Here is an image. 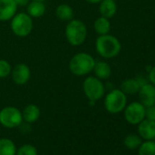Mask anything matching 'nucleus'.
Segmentation results:
<instances>
[{
    "label": "nucleus",
    "instance_id": "f257e3e1",
    "mask_svg": "<svg viewBox=\"0 0 155 155\" xmlns=\"http://www.w3.org/2000/svg\"><path fill=\"white\" fill-rule=\"evenodd\" d=\"M97 53L103 58H113L117 57L121 50L120 40L113 35L106 34L99 36L95 41Z\"/></svg>",
    "mask_w": 155,
    "mask_h": 155
},
{
    "label": "nucleus",
    "instance_id": "f03ea898",
    "mask_svg": "<svg viewBox=\"0 0 155 155\" xmlns=\"http://www.w3.org/2000/svg\"><path fill=\"white\" fill-rule=\"evenodd\" d=\"M96 60L91 54L87 52H79L70 58L68 68L74 76L83 77L92 72Z\"/></svg>",
    "mask_w": 155,
    "mask_h": 155
},
{
    "label": "nucleus",
    "instance_id": "7ed1b4c3",
    "mask_svg": "<svg viewBox=\"0 0 155 155\" xmlns=\"http://www.w3.org/2000/svg\"><path fill=\"white\" fill-rule=\"evenodd\" d=\"M87 36L88 29L83 21L73 18L68 22L65 28V37L71 46H81L85 42Z\"/></svg>",
    "mask_w": 155,
    "mask_h": 155
},
{
    "label": "nucleus",
    "instance_id": "20e7f679",
    "mask_svg": "<svg viewBox=\"0 0 155 155\" xmlns=\"http://www.w3.org/2000/svg\"><path fill=\"white\" fill-rule=\"evenodd\" d=\"M10 28L18 38L28 37L33 29V18L26 12L17 13L11 18Z\"/></svg>",
    "mask_w": 155,
    "mask_h": 155
},
{
    "label": "nucleus",
    "instance_id": "39448f33",
    "mask_svg": "<svg viewBox=\"0 0 155 155\" xmlns=\"http://www.w3.org/2000/svg\"><path fill=\"white\" fill-rule=\"evenodd\" d=\"M83 92L89 101L96 102L105 94V86L100 79L95 76H88L82 83Z\"/></svg>",
    "mask_w": 155,
    "mask_h": 155
},
{
    "label": "nucleus",
    "instance_id": "423d86ee",
    "mask_svg": "<svg viewBox=\"0 0 155 155\" xmlns=\"http://www.w3.org/2000/svg\"><path fill=\"white\" fill-rule=\"evenodd\" d=\"M127 105V95L120 89L110 91L104 99V107L109 113L117 114L125 109Z\"/></svg>",
    "mask_w": 155,
    "mask_h": 155
},
{
    "label": "nucleus",
    "instance_id": "0eeeda50",
    "mask_svg": "<svg viewBox=\"0 0 155 155\" xmlns=\"http://www.w3.org/2000/svg\"><path fill=\"white\" fill-rule=\"evenodd\" d=\"M23 122L22 111L14 107L7 106L0 110V124L8 129L19 127Z\"/></svg>",
    "mask_w": 155,
    "mask_h": 155
},
{
    "label": "nucleus",
    "instance_id": "6e6552de",
    "mask_svg": "<svg viewBox=\"0 0 155 155\" xmlns=\"http://www.w3.org/2000/svg\"><path fill=\"white\" fill-rule=\"evenodd\" d=\"M146 108L140 101H133L126 105L124 111V118L126 121L131 125H138L145 119Z\"/></svg>",
    "mask_w": 155,
    "mask_h": 155
},
{
    "label": "nucleus",
    "instance_id": "1a4fd4ad",
    "mask_svg": "<svg viewBox=\"0 0 155 155\" xmlns=\"http://www.w3.org/2000/svg\"><path fill=\"white\" fill-rule=\"evenodd\" d=\"M10 76L15 84L22 86L29 81L31 78V70L27 64L18 63L14 68H12Z\"/></svg>",
    "mask_w": 155,
    "mask_h": 155
},
{
    "label": "nucleus",
    "instance_id": "9d476101",
    "mask_svg": "<svg viewBox=\"0 0 155 155\" xmlns=\"http://www.w3.org/2000/svg\"><path fill=\"white\" fill-rule=\"evenodd\" d=\"M140 102L145 107L155 105V86L151 83H145L140 85L138 91Z\"/></svg>",
    "mask_w": 155,
    "mask_h": 155
},
{
    "label": "nucleus",
    "instance_id": "9b49d317",
    "mask_svg": "<svg viewBox=\"0 0 155 155\" xmlns=\"http://www.w3.org/2000/svg\"><path fill=\"white\" fill-rule=\"evenodd\" d=\"M18 5L15 0H0V21H8L17 14Z\"/></svg>",
    "mask_w": 155,
    "mask_h": 155
},
{
    "label": "nucleus",
    "instance_id": "f8f14e48",
    "mask_svg": "<svg viewBox=\"0 0 155 155\" xmlns=\"http://www.w3.org/2000/svg\"><path fill=\"white\" fill-rule=\"evenodd\" d=\"M138 133L145 140H155V121L144 119L138 124Z\"/></svg>",
    "mask_w": 155,
    "mask_h": 155
},
{
    "label": "nucleus",
    "instance_id": "ddd939ff",
    "mask_svg": "<svg viewBox=\"0 0 155 155\" xmlns=\"http://www.w3.org/2000/svg\"><path fill=\"white\" fill-rule=\"evenodd\" d=\"M99 4V12L101 17L110 19L116 15L118 7L115 0H101Z\"/></svg>",
    "mask_w": 155,
    "mask_h": 155
},
{
    "label": "nucleus",
    "instance_id": "4468645a",
    "mask_svg": "<svg viewBox=\"0 0 155 155\" xmlns=\"http://www.w3.org/2000/svg\"><path fill=\"white\" fill-rule=\"evenodd\" d=\"M22 117H23V120L26 123L31 124V123L36 122L40 117L39 107L33 103L27 105L22 111Z\"/></svg>",
    "mask_w": 155,
    "mask_h": 155
},
{
    "label": "nucleus",
    "instance_id": "2eb2a0df",
    "mask_svg": "<svg viewBox=\"0 0 155 155\" xmlns=\"http://www.w3.org/2000/svg\"><path fill=\"white\" fill-rule=\"evenodd\" d=\"M92 71L94 72V76L101 81L108 80L111 76V68L110 64L103 60L96 61Z\"/></svg>",
    "mask_w": 155,
    "mask_h": 155
},
{
    "label": "nucleus",
    "instance_id": "dca6fc26",
    "mask_svg": "<svg viewBox=\"0 0 155 155\" xmlns=\"http://www.w3.org/2000/svg\"><path fill=\"white\" fill-rule=\"evenodd\" d=\"M27 13L32 18H38L44 16L46 13V6L42 1H31L27 6Z\"/></svg>",
    "mask_w": 155,
    "mask_h": 155
},
{
    "label": "nucleus",
    "instance_id": "f3484780",
    "mask_svg": "<svg viewBox=\"0 0 155 155\" xmlns=\"http://www.w3.org/2000/svg\"><path fill=\"white\" fill-rule=\"evenodd\" d=\"M56 17L61 21H69L74 18V10L68 4H60L56 8Z\"/></svg>",
    "mask_w": 155,
    "mask_h": 155
},
{
    "label": "nucleus",
    "instance_id": "a211bd4d",
    "mask_svg": "<svg viewBox=\"0 0 155 155\" xmlns=\"http://www.w3.org/2000/svg\"><path fill=\"white\" fill-rule=\"evenodd\" d=\"M140 88V84L136 79H127L124 80L120 84V91L126 95H133L138 93Z\"/></svg>",
    "mask_w": 155,
    "mask_h": 155
},
{
    "label": "nucleus",
    "instance_id": "6ab92c4d",
    "mask_svg": "<svg viewBox=\"0 0 155 155\" xmlns=\"http://www.w3.org/2000/svg\"><path fill=\"white\" fill-rule=\"evenodd\" d=\"M93 28L95 30V32L99 35H106L109 34L110 30V19L104 17H99L93 24Z\"/></svg>",
    "mask_w": 155,
    "mask_h": 155
},
{
    "label": "nucleus",
    "instance_id": "aec40b11",
    "mask_svg": "<svg viewBox=\"0 0 155 155\" xmlns=\"http://www.w3.org/2000/svg\"><path fill=\"white\" fill-rule=\"evenodd\" d=\"M17 147L14 141L8 138L0 139V155H16Z\"/></svg>",
    "mask_w": 155,
    "mask_h": 155
},
{
    "label": "nucleus",
    "instance_id": "412c9836",
    "mask_svg": "<svg viewBox=\"0 0 155 155\" xmlns=\"http://www.w3.org/2000/svg\"><path fill=\"white\" fill-rule=\"evenodd\" d=\"M123 143H124V146L127 149H129V150H136L142 143V139L139 135L131 133V134H129V135H127L125 137V139L123 140Z\"/></svg>",
    "mask_w": 155,
    "mask_h": 155
},
{
    "label": "nucleus",
    "instance_id": "4be33fe9",
    "mask_svg": "<svg viewBox=\"0 0 155 155\" xmlns=\"http://www.w3.org/2000/svg\"><path fill=\"white\" fill-rule=\"evenodd\" d=\"M138 149L139 155H155V140H145Z\"/></svg>",
    "mask_w": 155,
    "mask_h": 155
},
{
    "label": "nucleus",
    "instance_id": "5701e85b",
    "mask_svg": "<svg viewBox=\"0 0 155 155\" xmlns=\"http://www.w3.org/2000/svg\"><path fill=\"white\" fill-rule=\"evenodd\" d=\"M11 70L12 66L8 60L3 58L0 59V79H6V78L10 76Z\"/></svg>",
    "mask_w": 155,
    "mask_h": 155
},
{
    "label": "nucleus",
    "instance_id": "b1692460",
    "mask_svg": "<svg viewBox=\"0 0 155 155\" xmlns=\"http://www.w3.org/2000/svg\"><path fill=\"white\" fill-rule=\"evenodd\" d=\"M16 155H38V150L31 144H24L17 149Z\"/></svg>",
    "mask_w": 155,
    "mask_h": 155
},
{
    "label": "nucleus",
    "instance_id": "393cba45",
    "mask_svg": "<svg viewBox=\"0 0 155 155\" xmlns=\"http://www.w3.org/2000/svg\"><path fill=\"white\" fill-rule=\"evenodd\" d=\"M145 119L155 121V105L146 108V110H145Z\"/></svg>",
    "mask_w": 155,
    "mask_h": 155
},
{
    "label": "nucleus",
    "instance_id": "a878e982",
    "mask_svg": "<svg viewBox=\"0 0 155 155\" xmlns=\"http://www.w3.org/2000/svg\"><path fill=\"white\" fill-rule=\"evenodd\" d=\"M149 80L150 83L155 86V66H153L149 72Z\"/></svg>",
    "mask_w": 155,
    "mask_h": 155
},
{
    "label": "nucleus",
    "instance_id": "bb28decb",
    "mask_svg": "<svg viewBox=\"0 0 155 155\" xmlns=\"http://www.w3.org/2000/svg\"><path fill=\"white\" fill-rule=\"evenodd\" d=\"M18 7H26L30 2V0H15Z\"/></svg>",
    "mask_w": 155,
    "mask_h": 155
},
{
    "label": "nucleus",
    "instance_id": "cd10ccee",
    "mask_svg": "<svg viewBox=\"0 0 155 155\" xmlns=\"http://www.w3.org/2000/svg\"><path fill=\"white\" fill-rule=\"evenodd\" d=\"M87 3H90V4H99L101 0H84Z\"/></svg>",
    "mask_w": 155,
    "mask_h": 155
},
{
    "label": "nucleus",
    "instance_id": "c85d7f7f",
    "mask_svg": "<svg viewBox=\"0 0 155 155\" xmlns=\"http://www.w3.org/2000/svg\"><path fill=\"white\" fill-rule=\"evenodd\" d=\"M35 1H42L43 2V1H45V0H35Z\"/></svg>",
    "mask_w": 155,
    "mask_h": 155
}]
</instances>
